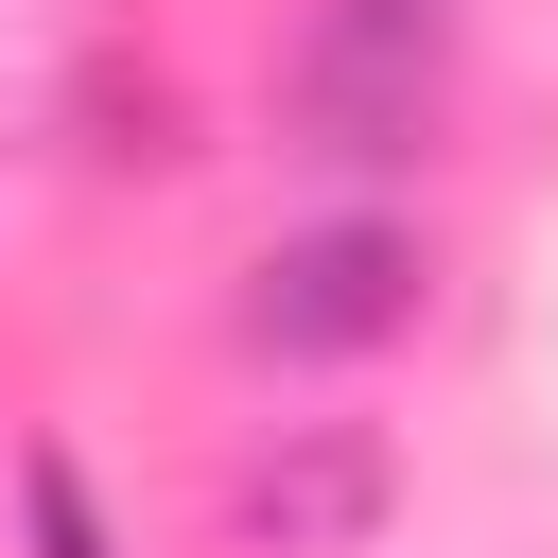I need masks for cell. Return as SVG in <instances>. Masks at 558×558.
I'll return each mask as SVG.
<instances>
[{"label":"cell","instance_id":"6da1fadb","mask_svg":"<svg viewBox=\"0 0 558 558\" xmlns=\"http://www.w3.org/2000/svg\"><path fill=\"white\" fill-rule=\"evenodd\" d=\"M418 296H436L418 227H384V209H331V227H296V244H262V262H244V349H279V366H331V349H384V331H418Z\"/></svg>","mask_w":558,"mask_h":558},{"label":"cell","instance_id":"7a4b0ae2","mask_svg":"<svg viewBox=\"0 0 558 558\" xmlns=\"http://www.w3.org/2000/svg\"><path fill=\"white\" fill-rule=\"evenodd\" d=\"M418 122H436L418 0H331V35L296 52V140L314 157H418Z\"/></svg>","mask_w":558,"mask_h":558},{"label":"cell","instance_id":"3957f363","mask_svg":"<svg viewBox=\"0 0 558 558\" xmlns=\"http://www.w3.org/2000/svg\"><path fill=\"white\" fill-rule=\"evenodd\" d=\"M227 523H244V541H279V558H349V541L384 523V436H349V418L279 436V453L227 488Z\"/></svg>","mask_w":558,"mask_h":558},{"label":"cell","instance_id":"277c9868","mask_svg":"<svg viewBox=\"0 0 558 558\" xmlns=\"http://www.w3.org/2000/svg\"><path fill=\"white\" fill-rule=\"evenodd\" d=\"M17 523H35V558H105V506L70 453H17Z\"/></svg>","mask_w":558,"mask_h":558},{"label":"cell","instance_id":"5b68a950","mask_svg":"<svg viewBox=\"0 0 558 558\" xmlns=\"http://www.w3.org/2000/svg\"><path fill=\"white\" fill-rule=\"evenodd\" d=\"M418 17H436V0H418Z\"/></svg>","mask_w":558,"mask_h":558}]
</instances>
